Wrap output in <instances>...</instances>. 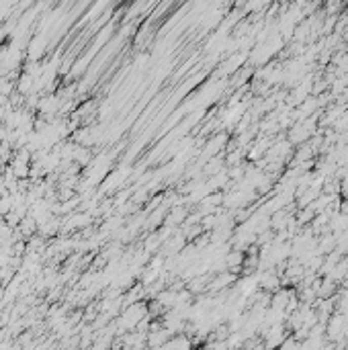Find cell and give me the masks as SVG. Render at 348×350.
Segmentation results:
<instances>
[{
	"label": "cell",
	"mask_w": 348,
	"mask_h": 350,
	"mask_svg": "<svg viewBox=\"0 0 348 350\" xmlns=\"http://www.w3.org/2000/svg\"><path fill=\"white\" fill-rule=\"evenodd\" d=\"M31 88H33V76L25 74V76L21 78V82H19V90H21V92H29Z\"/></svg>",
	"instance_id": "6da1fadb"
}]
</instances>
